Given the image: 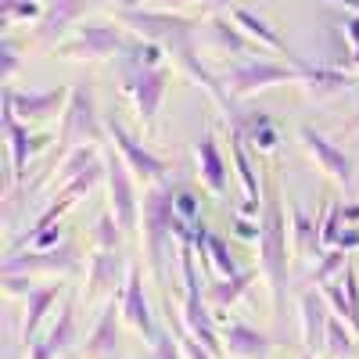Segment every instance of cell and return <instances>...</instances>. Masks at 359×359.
<instances>
[{
  "mask_svg": "<svg viewBox=\"0 0 359 359\" xmlns=\"http://www.w3.org/2000/svg\"><path fill=\"white\" fill-rule=\"evenodd\" d=\"M259 266L273 294V316L284 320V298H287V262H291V233L280 198V176L277 169H266L262 176V208H259Z\"/></svg>",
  "mask_w": 359,
  "mask_h": 359,
  "instance_id": "1",
  "label": "cell"
},
{
  "mask_svg": "<svg viewBox=\"0 0 359 359\" xmlns=\"http://www.w3.org/2000/svg\"><path fill=\"white\" fill-rule=\"evenodd\" d=\"M180 223L184 219L176 212V191H169L165 184L147 187L140 201V241L158 284L165 280V252H169V241L180 233Z\"/></svg>",
  "mask_w": 359,
  "mask_h": 359,
  "instance_id": "2",
  "label": "cell"
},
{
  "mask_svg": "<svg viewBox=\"0 0 359 359\" xmlns=\"http://www.w3.org/2000/svg\"><path fill=\"white\" fill-rule=\"evenodd\" d=\"M101 137H108V130H104V118H101L97 101H94V86H90V83H76L72 94H69V104L62 111V126H57L50 155L57 158V165H62V158L72 151V147L101 144Z\"/></svg>",
  "mask_w": 359,
  "mask_h": 359,
  "instance_id": "3",
  "label": "cell"
},
{
  "mask_svg": "<svg viewBox=\"0 0 359 359\" xmlns=\"http://www.w3.org/2000/svg\"><path fill=\"white\" fill-rule=\"evenodd\" d=\"M118 25L126 33L140 36V40H151V43H162L165 54L176 47V43H187V40H198L201 36V22L194 18H184V15H172L165 8H130V11H118Z\"/></svg>",
  "mask_w": 359,
  "mask_h": 359,
  "instance_id": "4",
  "label": "cell"
},
{
  "mask_svg": "<svg viewBox=\"0 0 359 359\" xmlns=\"http://www.w3.org/2000/svg\"><path fill=\"white\" fill-rule=\"evenodd\" d=\"M172 72H176V65H169V62H162V65H118V86L133 101V111L147 130L158 118V108L165 101Z\"/></svg>",
  "mask_w": 359,
  "mask_h": 359,
  "instance_id": "5",
  "label": "cell"
},
{
  "mask_svg": "<svg viewBox=\"0 0 359 359\" xmlns=\"http://www.w3.org/2000/svg\"><path fill=\"white\" fill-rule=\"evenodd\" d=\"M8 273H65V277H76L83 273V252L76 241H62L54 248H22V252H4L0 259V277Z\"/></svg>",
  "mask_w": 359,
  "mask_h": 359,
  "instance_id": "6",
  "label": "cell"
},
{
  "mask_svg": "<svg viewBox=\"0 0 359 359\" xmlns=\"http://www.w3.org/2000/svg\"><path fill=\"white\" fill-rule=\"evenodd\" d=\"M302 65L298 62H266V57H252V62L233 65L223 76V83H226V90L237 101H245V97L259 94V90H269V86H284V83L298 86V79H302Z\"/></svg>",
  "mask_w": 359,
  "mask_h": 359,
  "instance_id": "7",
  "label": "cell"
},
{
  "mask_svg": "<svg viewBox=\"0 0 359 359\" xmlns=\"http://www.w3.org/2000/svg\"><path fill=\"white\" fill-rule=\"evenodd\" d=\"M126 47H130V40L118 25L94 22V25H83L72 40L57 43L54 54L65 57V62H108V57H118Z\"/></svg>",
  "mask_w": 359,
  "mask_h": 359,
  "instance_id": "8",
  "label": "cell"
},
{
  "mask_svg": "<svg viewBox=\"0 0 359 359\" xmlns=\"http://www.w3.org/2000/svg\"><path fill=\"white\" fill-rule=\"evenodd\" d=\"M0 126H4V140H8V158H11V194H22L25 187V169L33 162V155L40 147L54 144L50 137H33L29 133V123L15 115L11 101L0 97Z\"/></svg>",
  "mask_w": 359,
  "mask_h": 359,
  "instance_id": "9",
  "label": "cell"
},
{
  "mask_svg": "<svg viewBox=\"0 0 359 359\" xmlns=\"http://www.w3.org/2000/svg\"><path fill=\"white\" fill-rule=\"evenodd\" d=\"M104 169H108V205H111V212L118 219V226H123L126 233L140 230V198H137V176L130 172V165L123 162V155L115 151H104Z\"/></svg>",
  "mask_w": 359,
  "mask_h": 359,
  "instance_id": "10",
  "label": "cell"
},
{
  "mask_svg": "<svg viewBox=\"0 0 359 359\" xmlns=\"http://www.w3.org/2000/svg\"><path fill=\"white\" fill-rule=\"evenodd\" d=\"M104 130H108L111 147H115L118 155H123V162H126V165H130V172L137 176V184L155 187V184H162V180L169 176V162H165V158H158L155 151H147V147H144L137 137H130V133H126V126L118 123V118H104Z\"/></svg>",
  "mask_w": 359,
  "mask_h": 359,
  "instance_id": "11",
  "label": "cell"
},
{
  "mask_svg": "<svg viewBox=\"0 0 359 359\" xmlns=\"http://www.w3.org/2000/svg\"><path fill=\"white\" fill-rule=\"evenodd\" d=\"M126 273H130V262H123L118 252H104L94 248V255L86 259V287L83 298L86 302H101V298H118L126 287Z\"/></svg>",
  "mask_w": 359,
  "mask_h": 359,
  "instance_id": "12",
  "label": "cell"
},
{
  "mask_svg": "<svg viewBox=\"0 0 359 359\" xmlns=\"http://www.w3.org/2000/svg\"><path fill=\"white\" fill-rule=\"evenodd\" d=\"M118 306H123V323L130 327V331L137 338H144L147 345H155V338L162 331H158V323L151 316V302H147V294H144V269H140V262H130L126 287H123V294H118Z\"/></svg>",
  "mask_w": 359,
  "mask_h": 359,
  "instance_id": "13",
  "label": "cell"
},
{
  "mask_svg": "<svg viewBox=\"0 0 359 359\" xmlns=\"http://www.w3.org/2000/svg\"><path fill=\"white\" fill-rule=\"evenodd\" d=\"M298 140H302V147L309 151V158L320 165L323 176H331L338 187H352V180H355V165L352 158L341 151L338 144H331L323 133H316L313 126H298Z\"/></svg>",
  "mask_w": 359,
  "mask_h": 359,
  "instance_id": "14",
  "label": "cell"
},
{
  "mask_svg": "<svg viewBox=\"0 0 359 359\" xmlns=\"http://www.w3.org/2000/svg\"><path fill=\"white\" fill-rule=\"evenodd\" d=\"M69 94L72 86H57V90H25V94H18V90H11L4 83V90H0V97H8L15 115L25 118V123H47V118L62 115L65 104H69Z\"/></svg>",
  "mask_w": 359,
  "mask_h": 359,
  "instance_id": "15",
  "label": "cell"
},
{
  "mask_svg": "<svg viewBox=\"0 0 359 359\" xmlns=\"http://www.w3.org/2000/svg\"><path fill=\"white\" fill-rule=\"evenodd\" d=\"M298 316H302V345L306 352H323L327 345V323H331V302H327V294L313 287L302 291L298 298Z\"/></svg>",
  "mask_w": 359,
  "mask_h": 359,
  "instance_id": "16",
  "label": "cell"
},
{
  "mask_svg": "<svg viewBox=\"0 0 359 359\" xmlns=\"http://www.w3.org/2000/svg\"><path fill=\"white\" fill-rule=\"evenodd\" d=\"M83 11H86V0H50L43 15L33 22V40L43 47L62 43V36L83 18Z\"/></svg>",
  "mask_w": 359,
  "mask_h": 359,
  "instance_id": "17",
  "label": "cell"
},
{
  "mask_svg": "<svg viewBox=\"0 0 359 359\" xmlns=\"http://www.w3.org/2000/svg\"><path fill=\"white\" fill-rule=\"evenodd\" d=\"M118 327L123 323V306L108 302L94 323V331H90L86 345H83V359H118L123 355V338H118Z\"/></svg>",
  "mask_w": 359,
  "mask_h": 359,
  "instance_id": "18",
  "label": "cell"
},
{
  "mask_svg": "<svg viewBox=\"0 0 359 359\" xmlns=\"http://www.w3.org/2000/svg\"><path fill=\"white\" fill-rule=\"evenodd\" d=\"M76 341V302H65L50 331L29 345V359H65Z\"/></svg>",
  "mask_w": 359,
  "mask_h": 359,
  "instance_id": "19",
  "label": "cell"
},
{
  "mask_svg": "<svg viewBox=\"0 0 359 359\" xmlns=\"http://www.w3.org/2000/svg\"><path fill=\"white\" fill-rule=\"evenodd\" d=\"M219 334H223V352L230 359H266L273 352V338L255 331L248 323H241V320H230Z\"/></svg>",
  "mask_w": 359,
  "mask_h": 359,
  "instance_id": "20",
  "label": "cell"
},
{
  "mask_svg": "<svg viewBox=\"0 0 359 359\" xmlns=\"http://www.w3.org/2000/svg\"><path fill=\"white\" fill-rule=\"evenodd\" d=\"M259 273H262V266L241 269V273H233V277H212V280H208L205 284V298H208V306H212V313L223 316L226 309H233L252 291V284L259 280Z\"/></svg>",
  "mask_w": 359,
  "mask_h": 359,
  "instance_id": "21",
  "label": "cell"
},
{
  "mask_svg": "<svg viewBox=\"0 0 359 359\" xmlns=\"http://www.w3.org/2000/svg\"><path fill=\"white\" fill-rule=\"evenodd\" d=\"M194 158H198V176H201V184L208 187V194L223 198V194H226L230 169H226V158H223V151H219L216 133H205V137L194 144Z\"/></svg>",
  "mask_w": 359,
  "mask_h": 359,
  "instance_id": "22",
  "label": "cell"
},
{
  "mask_svg": "<svg viewBox=\"0 0 359 359\" xmlns=\"http://www.w3.org/2000/svg\"><path fill=\"white\" fill-rule=\"evenodd\" d=\"M230 18H233L237 25H241L252 40H259V43H262V47H269V50H277L280 57H287V62H298V65L306 62V57H298V54H294V50L284 43V36L277 33V29L269 25L262 15H255L252 8H237V4H233V8H230Z\"/></svg>",
  "mask_w": 359,
  "mask_h": 359,
  "instance_id": "23",
  "label": "cell"
},
{
  "mask_svg": "<svg viewBox=\"0 0 359 359\" xmlns=\"http://www.w3.org/2000/svg\"><path fill=\"white\" fill-rule=\"evenodd\" d=\"M201 36L212 43L219 54H245L252 50V36L245 33L233 18H223V15H212V18H201Z\"/></svg>",
  "mask_w": 359,
  "mask_h": 359,
  "instance_id": "24",
  "label": "cell"
},
{
  "mask_svg": "<svg viewBox=\"0 0 359 359\" xmlns=\"http://www.w3.org/2000/svg\"><path fill=\"white\" fill-rule=\"evenodd\" d=\"M62 298V284H40L29 291L25 298V316H22V341L33 345L40 338V327L47 320V313L54 309V302Z\"/></svg>",
  "mask_w": 359,
  "mask_h": 359,
  "instance_id": "25",
  "label": "cell"
},
{
  "mask_svg": "<svg viewBox=\"0 0 359 359\" xmlns=\"http://www.w3.org/2000/svg\"><path fill=\"white\" fill-rule=\"evenodd\" d=\"M298 86L306 90V97L327 101V97H334L338 90H345V86H359V76H345V72H338V69H323V65H309V62H306Z\"/></svg>",
  "mask_w": 359,
  "mask_h": 359,
  "instance_id": "26",
  "label": "cell"
},
{
  "mask_svg": "<svg viewBox=\"0 0 359 359\" xmlns=\"http://www.w3.org/2000/svg\"><path fill=\"white\" fill-rule=\"evenodd\" d=\"M230 158H233L237 176H241L245 201L262 205V176H255V169H252V158H248V140H245V133H241V130H230Z\"/></svg>",
  "mask_w": 359,
  "mask_h": 359,
  "instance_id": "27",
  "label": "cell"
},
{
  "mask_svg": "<svg viewBox=\"0 0 359 359\" xmlns=\"http://www.w3.org/2000/svg\"><path fill=\"white\" fill-rule=\"evenodd\" d=\"M320 216L313 219L302 205H291V252L294 255H313V252H323V241H320Z\"/></svg>",
  "mask_w": 359,
  "mask_h": 359,
  "instance_id": "28",
  "label": "cell"
},
{
  "mask_svg": "<svg viewBox=\"0 0 359 359\" xmlns=\"http://www.w3.org/2000/svg\"><path fill=\"white\" fill-rule=\"evenodd\" d=\"M352 352H355V331H352V323L341 320L338 313H331L323 355H331V359H352Z\"/></svg>",
  "mask_w": 359,
  "mask_h": 359,
  "instance_id": "29",
  "label": "cell"
},
{
  "mask_svg": "<svg viewBox=\"0 0 359 359\" xmlns=\"http://www.w3.org/2000/svg\"><path fill=\"white\" fill-rule=\"evenodd\" d=\"M97 162V151H94V144H83V147H72V151L62 158V165L54 169V187H65L72 176H79L83 169H90Z\"/></svg>",
  "mask_w": 359,
  "mask_h": 359,
  "instance_id": "30",
  "label": "cell"
},
{
  "mask_svg": "<svg viewBox=\"0 0 359 359\" xmlns=\"http://www.w3.org/2000/svg\"><path fill=\"white\" fill-rule=\"evenodd\" d=\"M123 226H118L115 212L108 208V212H101L94 219V226H90V241H94V248H104V252H118V245H123Z\"/></svg>",
  "mask_w": 359,
  "mask_h": 359,
  "instance_id": "31",
  "label": "cell"
},
{
  "mask_svg": "<svg viewBox=\"0 0 359 359\" xmlns=\"http://www.w3.org/2000/svg\"><path fill=\"white\" fill-rule=\"evenodd\" d=\"M104 180H108V169H104V158H97L90 169H83L79 176H72L69 184H65V187H57V191L69 194V198H76V201H83V198H86L90 191H94V187H101Z\"/></svg>",
  "mask_w": 359,
  "mask_h": 359,
  "instance_id": "32",
  "label": "cell"
},
{
  "mask_svg": "<svg viewBox=\"0 0 359 359\" xmlns=\"http://www.w3.org/2000/svg\"><path fill=\"white\" fill-rule=\"evenodd\" d=\"M165 316H169V331L176 334V341H180V348H184V355L187 359H216L212 352H208L191 331H187V327L184 323H180V316H172V306H165Z\"/></svg>",
  "mask_w": 359,
  "mask_h": 359,
  "instance_id": "33",
  "label": "cell"
},
{
  "mask_svg": "<svg viewBox=\"0 0 359 359\" xmlns=\"http://www.w3.org/2000/svg\"><path fill=\"white\" fill-rule=\"evenodd\" d=\"M341 269H345V252H341V248H323V252H320V262H316V269H313V284H316V287L331 284V277L341 273Z\"/></svg>",
  "mask_w": 359,
  "mask_h": 359,
  "instance_id": "34",
  "label": "cell"
},
{
  "mask_svg": "<svg viewBox=\"0 0 359 359\" xmlns=\"http://www.w3.org/2000/svg\"><path fill=\"white\" fill-rule=\"evenodd\" d=\"M4 25H11V22H36L40 15H43V8H40V0H4Z\"/></svg>",
  "mask_w": 359,
  "mask_h": 359,
  "instance_id": "35",
  "label": "cell"
},
{
  "mask_svg": "<svg viewBox=\"0 0 359 359\" xmlns=\"http://www.w3.org/2000/svg\"><path fill=\"white\" fill-rule=\"evenodd\" d=\"M341 230H345V208H341V205H331V208H327V216H323V223H320V241H323V248H334V241H338Z\"/></svg>",
  "mask_w": 359,
  "mask_h": 359,
  "instance_id": "36",
  "label": "cell"
},
{
  "mask_svg": "<svg viewBox=\"0 0 359 359\" xmlns=\"http://www.w3.org/2000/svg\"><path fill=\"white\" fill-rule=\"evenodd\" d=\"M151 359H187V355H184V348H180L172 331H162L151 345Z\"/></svg>",
  "mask_w": 359,
  "mask_h": 359,
  "instance_id": "37",
  "label": "cell"
},
{
  "mask_svg": "<svg viewBox=\"0 0 359 359\" xmlns=\"http://www.w3.org/2000/svg\"><path fill=\"white\" fill-rule=\"evenodd\" d=\"M0 287H4V294H11V298H29V291H33L36 284H33V277L29 273H8V277H0Z\"/></svg>",
  "mask_w": 359,
  "mask_h": 359,
  "instance_id": "38",
  "label": "cell"
},
{
  "mask_svg": "<svg viewBox=\"0 0 359 359\" xmlns=\"http://www.w3.org/2000/svg\"><path fill=\"white\" fill-rule=\"evenodd\" d=\"M15 72H18V47H15V40H4L0 43V76L8 83Z\"/></svg>",
  "mask_w": 359,
  "mask_h": 359,
  "instance_id": "39",
  "label": "cell"
},
{
  "mask_svg": "<svg viewBox=\"0 0 359 359\" xmlns=\"http://www.w3.org/2000/svg\"><path fill=\"white\" fill-rule=\"evenodd\" d=\"M176 212H180V219H184L187 226H194L198 223V201H194V194L191 191H176Z\"/></svg>",
  "mask_w": 359,
  "mask_h": 359,
  "instance_id": "40",
  "label": "cell"
},
{
  "mask_svg": "<svg viewBox=\"0 0 359 359\" xmlns=\"http://www.w3.org/2000/svg\"><path fill=\"white\" fill-rule=\"evenodd\" d=\"M341 287H345V294H348L352 309L359 313V277H355V269H352V266H345V269H341Z\"/></svg>",
  "mask_w": 359,
  "mask_h": 359,
  "instance_id": "41",
  "label": "cell"
},
{
  "mask_svg": "<svg viewBox=\"0 0 359 359\" xmlns=\"http://www.w3.org/2000/svg\"><path fill=\"white\" fill-rule=\"evenodd\" d=\"M57 241H62V223L57 226H47V230H40L33 241H29V248H54Z\"/></svg>",
  "mask_w": 359,
  "mask_h": 359,
  "instance_id": "42",
  "label": "cell"
},
{
  "mask_svg": "<svg viewBox=\"0 0 359 359\" xmlns=\"http://www.w3.org/2000/svg\"><path fill=\"white\" fill-rule=\"evenodd\" d=\"M341 33H345V36L352 40V50H355V54H352V62L359 65V15L345 18V25H341Z\"/></svg>",
  "mask_w": 359,
  "mask_h": 359,
  "instance_id": "43",
  "label": "cell"
},
{
  "mask_svg": "<svg viewBox=\"0 0 359 359\" xmlns=\"http://www.w3.org/2000/svg\"><path fill=\"white\" fill-rule=\"evenodd\" d=\"M201 18H212V15H219V11H226V8H233V0H201Z\"/></svg>",
  "mask_w": 359,
  "mask_h": 359,
  "instance_id": "44",
  "label": "cell"
},
{
  "mask_svg": "<svg viewBox=\"0 0 359 359\" xmlns=\"http://www.w3.org/2000/svg\"><path fill=\"white\" fill-rule=\"evenodd\" d=\"M147 8H165V11H180V8H191V4H201V0H144Z\"/></svg>",
  "mask_w": 359,
  "mask_h": 359,
  "instance_id": "45",
  "label": "cell"
},
{
  "mask_svg": "<svg viewBox=\"0 0 359 359\" xmlns=\"http://www.w3.org/2000/svg\"><path fill=\"white\" fill-rule=\"evenodd\" d=\"M334 248H341V252L359 248V230H341V233H338V241H334Z\"/></svg>",
  "mask_w": 359,
  "mask_h": 359,
  "instance_id": "46",
  "label": "cell"
},
{
  "mask_svg": "<svg viewBox=\"0 0 359 359\" xmlns=\"http://www.w3.org/2000/svg\"><path fill=\"white\" fill-rule=\"evenodd\" d=\"M323 4H338V8H345V11L359 15V0H323Z\"/></svg>",
  "mask_w": 359,
  "mask_h": 359,
  "instance_id": "47",
  "label": "cell"
},
{
  "mask_svg": "<svg viewBox=\"0 0 359 359\" xmlns=\"http://www.w3.org/2000/svg\"><path fill=\"white\" fill-rule=\"evenodd\" d=\"M345 208V223H359V201H352V205H341Z\"/></svg>",
  "mask_w": 359,
  "mask_h": 359,
  "instance_id": "48",
  "label": "cell"
},
{
  "mask_svg": "<svg viewBox=\"0 0 359 359\" xmlns=\"http://www.w3.org/2000/svg\"><path fill=\"white\" fill-rule=\"evenodd\" d=\"M111 4H115L118 11H130V8H140L144 0H111Z\"/></svg>",
  "mask_w": 359,
  "mask_h": 359,
  "instance_id": "49",
  "label": "cell"
},
{
  "mask_svg": "<svg viewBox=\"0 0 359 359\" xmlns=\"http://www.w3.org/2000/svg\"><path fill=\"white\" fill-rule=\"evenodd\" d=\"M348 323H352V331H355V338H359V316H352Z\"/></svg>",
  "mask_w": 359,
  "mask_h": 359,
  "instance_id": "50",
  "label": "cell"
},
{
  "mask_svg": "<svg viewBox=\"0 0 359 359\" xmlns=\"http://www.w3.org/2000/svg\"><path fill=\"white\" fill-rule=\"evenodd\" d=\"M355 123H359V108H355V115H352V126H355Z\"/></svg>",
  "mask_w": 359,
  "mask_h": 359,
  "instance_id": "51",
  "label": "cell"
},
{
  "mask_svg": "<svg viewBox=\"0 0 359 359\" xmlns=\"http://www.w3.org/2000/svg\"><path fill=\"white\" fill-rule=\"evenodd\" d=\"M302 359H316V352H306V355H302Z\"/></svg>",
  "mask_w": 359,
  "mask_h": 359,
  "instance_id": "52",
  "label": "cell"
}]
</instances>
